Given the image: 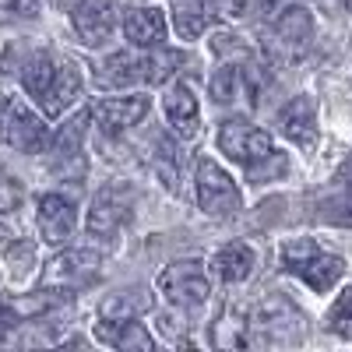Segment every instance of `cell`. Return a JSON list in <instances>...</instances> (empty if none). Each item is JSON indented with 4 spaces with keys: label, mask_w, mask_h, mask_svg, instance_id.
<instances>
[{
    "label": "cell",
    "mask_w": 352,
    "mask_h": 352,
    "mask_svg": "<svg viewBox=\"0 0 352 352\" xmlns=\"http://www.w3.org/2000/svg\"><path fill=\"white\" fill-rule=\"evenodd\" d=\"M282 268L289 275L303 278L314 292H328L342 275H345V261L320 250L310 236H300V240H289L282 247Z\"/></svg>",
    "instance_id": "obj_1"
},
{
    "label": "cell",
    "mask_w": 352,
    "mask_h": 352,
    "mask_svg": "<svg viewBox=\"0 0 352 352\" xmlns=\"http://www.w3.org/2000/svg\"><path fill=\"white\" fill-rule=\"evenodd\" d=\"M184 64L180 53L159 50L155 53H113L109 60L102 64V81L106 85H162L176 67Z\"/></svg>",
    "instance_id": "obj_2"
},
{
    "label": "cell",
    "mask_w": 352,
    "mask_h": 352,
    "mask_svg": "<svg viewBox=\"0 0 352 352\" xmlns=\"http://www.w3.org/2000/svg\"><path fill=\"white\" fill-rule=\"evenodd\" d=\"M197 204H201L204 215L219 219V222L240 215V208H243L236 180H232V176L208 155L197 159Z\"/></svg>",
    "instance_id": "obj_3"
},
{
    "label": "cell",
    "mask_w": 352,
    "mask_h": 352,
    "mask_svg": "<svg viewBox=\"0 0 352 352\" xmlns=\"http://www.w3.org/2000/svg\"><path fill=\"white\" fill-rule=\"evenodd\" d=\"M88 116H92V109H88V113H74L71 124H64L60 131H56L53 141H50V148L43 152V155H46V169L56 176V180H71V184L85 180L88 159H85L81 141H85Z\"/></svg>",
    "instance_id": "obj_4"
},
{
    "label": "cell",
    "mask_w": 352,
    "mask_h": 352,
    "mask_svg": "<svg viewBox=\"0 0 352 352\" xmlns=\"http://www.w3.org/2000/svg\"><path fill=\"white\" fill-rule=\"evenodd\" d=\"M102 275V254L96 250H60L53 261L43 264V278L39 285L50 292H78L85 285H92Z\"/></svg>",
    "instance_id": "obj_5"
},
{
    "label": "cell",
    "mask_w": 352,
    "mask_h": 352,
    "mask_svg": "<svg viewBox=\"0 0 352 352\" xmlns=\"http://www.w3.org/2000/svg\"><path fill=\"white\" fill-rule=\"evenodd\" d=\"M159 292L176 307V310H197L208 303L212 296V282L201 261H176L159 275Z\"/></svg>",
    "instance_id": "obj_6"
},
{
    "label": "cell",
    "mask_w": 352,
    "mask_h": 352,
    "mask_svg": "<svg viewBox=\"0 0 352 352\" xmlns=\"http://www.w3.org/2000/svg\"><path fill=\"white\" fill-rule=\"evenodd\" d=\"M219 152L229 155L232 162H240L243 173H247L257 162H264L268 155H275L278 148H272L268 131L254 127L247 116H229V120L219 127Z\"/></svg>",
    "instance_id": "obj_7"
},
{
    "label": "cell",
    "mask_w": 352,
    "mask_h": 352,
    "mask_svg": "<svg viewBox=\"0 0 352 352\" xmlns=\"http://www.w3.org/2000/svg\"><path fill=\"white\" fill-rule=\"evenodd\" d=\"M134 204H138L134 187H127V184H109V187H102V190L92 197V208H88L85 229L92 232V236H113V232L120 229L124 222H131Z\"/></svg>",
    "instance_id": "obj_8"
},
{
    "label": "cell",
    "mask_w": 352,
    "mask_h": 352,
    "mask_svg": "<svg viewBox=\"0 0 352 352\" xmlns=\"http://www.w3.org/2000/svg\"><path fill=\"white\" fill-rule=\"evenodd\" d=\"M0 138H4L11 148L32 155V152H43V148H46L50 131H46V124H43V116H36L25 102L8 99L4 116H0Z\"/></svg>",
    "instance_id": "obj_9"
},
{
    "label": "cell",
    "mask_w": 352,
    "mask_h": 352,
    "mask_svg": "<svg viewBox=\"0 0 352 352\" xmlns=\"http://www.w3.org/2000/svg\"><path fill=\"white\" fill-rule=\"evenodd\" d=\"M148 96H124V99H102L92 106V120L99 124V131L106 138H116L124 134L127 127L141 124L144 113H148Z\"/></svg>",
    "instance_id": "obj_10"
},
{
    "label": "cell",
    "mask_w": 352,
    "mask_h": 352,
    "mask_svg": "<svg viewBox=\"0 0 352 352\" xmlns=\"http://www.w3.org/2000/svg\"><path fill=\"white\" fill-rule=\"evenodd\" d=\"M74 226H78V208H74L71 197H64V194H43L39 197V232H43V243L64 247L71 240Z\"/></svg>",
    "instance_id": "obj_11"
},
{
    "label": "cell",
    "mask_w": 352,
    "mask_h": 352,
    "mask_svg": "<svg viewBox=\"0 0 352 352\" xmlns=\"http://www.w3.org/2000/svg\"><path fill=\"white\" fill-rule=\"evenodd\" d=\"M81 67L74 60H67V56H56V64H53V74H50V85H46V92L39 99L43 113L46 116H60L78 96H81Z\"/></svg>",
    "instance_id": "obj_12"
},
{
    "label": "cell",
    "mask_w": 352,
    "mask_h": 352,
    "mask_svg": "<svg viewBox=\"0 0 352 352\" xmlns=\"http://www.w3.org/2000/svg\"><path fill=\"white\" fill-rule=\"evenodd\" d=\"M71 25H74L81 43L102 46L116 28V11H113L109 0H81V4L71 11Z\"/></svg>",
    "instance_id": "obj_13"
},
{
    "label": "cell",
    "mask_w": 352,
    "mask_h": 352,
    "mask_svg": "<svg viewBox=\"0 0 352 352\" xmlns=\"http://www.w3.org/2000/svg\"><path fill=\"white\" fill-rule=\"evenodd\" d=\"M208 92H212V99H215L219 106L240 102V99H247V102L254 106L257 96H261V88H257V74H254L250 67L222 64V67L212 74V81H208Z\"/></svg>",
    "instance_id": "obj_14"
},
{
    "label": "cell",
    "mask_w": 352,
    "mask_h": 352,
    "mask_svg": "<svg viewBox=\"0 0 352 352\" xmlns=\"http://www.w3.org/2000/svg\"><path fill=\"white\" fill-rule=\"evenodd\" d=\"M96 338L120 352H152L155 349V338L148 335L144 324H138V317H99Z\"/></svg>",
    "instance_id": "obj_15"
},
{
    "label": "cell",
    "mask_w": 352,
    "mask_h": 352,
    "mask_svg": "<svg viewBox=\"0 0 352 352\" xmlns=\"http://www.w3.org/2000/svg\"><path fill=\"white\" fill-rule=\"evenodd\" d=\"M300 314H292L289 303L282 300H268V303H261L254 320H250V328L261 331L264 342H296L300 338Z\"/></svg>",
    "instance_id": "obj_16"
},
{
    "label": "cell",
    "mask_w": 352,
    "mask_h": 352,
    "mask_svg": "<svg viewBox=\"0 0 352 352\" xmlns=\"http://www.w3.org/2000/svg\"><path fill=\"white\" fill-rule=\"evenodd\" d=\"M275 127H278L282 138L303 144V148L317 144V106H314V99L310 96H300V99H292L289 106H282Z\"/></svg>",
    "instance_id": "obj_17"
},
{
    "label": "cell",
    "mask_w": 352,
    "mask_h": 352,
    "mask_svg": "<svg viewBox=\"0 0 352 352\" xmlns=\"http://www.w3.org/2000/svg\"><path fill=\"white\" fill-rule=\"evenodd\" d=\"M124 36L138 50H155L166 39V14L159 8H134L124 14Z\"/></svg>",
    "instance_id": "obj_18"
},
{
    "label": "cell",
    "mask_w": 352,
    "mask_h": 352,
    "mask_svg": "<svg viewBox=\"0 0 352 352\" xmlns=\"http://www.w3.org/2000/svg\"><path fill=\"white\" fill-rule=\"evenodd\" d=\"M162 102H166V116H169V124L176 127V134L194 138V134H197L201 113H197V99H194L190 88H187L184 81H180V85H173Z\"/></svg>",
    "instance_id": "obj_19"
},
{
    "label": "cell",
    "mask_w": 352,
    "mask_h": 352,
    "mask_svg": "<svg viewBox=\"0 0 352 352\" xmlns=\"http://www.w3.org/2000/svg\"><path fill=\"white\" fill-rule=\"evenodd\" d=\"M275 36L285 46H307L314 39V14L303 4H289L275 14Z\"/></svg>",
    "instance_id": "obj_20"
},
{
    "label": "cell",
    "mask_w": 352,
    "mask_h": 352,
    "mask_svg": "<svg viewBox=\"0 0 352 352\" xmlns=\"http://www.w3.org/2000/svg\"><path fill=\"white\" fill-rule=\"evenodd\" d=\"M212 272H215L222 282H229V285L250 278V272H254V250H250L247 243H229V247H222V250L212 257Z\"/></svg>",
    "instance_id": "obj_21"
},
{
    "label": "cell",
    "mask_w": 352,
    "mask_h": 352,
    "mask_svg": "<svg viewBox=\"0 0 352 352\" xmlns=\"http://www.w3.org/2000/svg\"><path fill=\"white\" fill-rule=\"evenodd\" d=\"M208 18H212L208 0H173V21H176V32H180V39H197V36H204Z\"/></svg>",
    "instance_id": "obj_22"
},
{
    "label": "cell",
    "mask_w": 352,
    "mask_h": 352,
    "mask_svg": "<svg viewBox=\"0 0 352 352\" xmlns=\"http://www.w3.org/2000/svg\"><path fill=\"white\" fill-rule=\"evenodd\" d=\"M144 310H152V300L144 296V289H131V292L124 289L102 300L99 317H141Z\"/></svg>",
    "instance_id": "obj_23"
},
{
    "label": "cell",
    "mask_w": 352,
    "mask_h": 352,
    "mask_svg": "<svg viewBox=\"0 0 352 352\" xmlns=\"http://www.w3.org/2000/svg\"><path fill=\"white\" fill-rule=\"evenodd\" d=\"M328 328H331L335 335H342V338L352 342V289H345L342 296L335 300V307H331V314H328Z\"/></svg>",
    "instance_id": "obj_24"
},
{
    "label": "cell",
    "mask_w": 352,
    "mask_h": 352,
    "mask_svg": "<svg viewBox=\"0 0 352 352\" xmlns=\"http://www.w3.org/2000/svg\"><path fill=\"white\" fill-rule=\"evenodd\" d=\"M21 201H25V187L18 176H11L8 169H0V215H11L21 208Z\"/></svg>",
    "instance_id": "obj_25"
},
{
    "label": "cell",
    "mask_w": 352,
    "mask_h": 352,
    "mask_svg": "<svg viewBox=\"0 0 352 352\" xmlns=\"http://www.w3.org/2000/svg\"><path fill=\"white\" fill-rule=\"evenodd\" d=\"M285 169H289L285 155L275 152V155H268L264 162H257L254 169H247V180H250V184H268V180H275V176H282Z\"/></svg>",
    "instance_id": "obj_26"
},
{
    "label": "cell",
    "mask_w": 352,
    "mask_h": 352,
    "mask_svg": "<svg viewBox=\"0 0 352 352\" xmlns=\"http://www.w3.org/2000/svg\"><path fill=\"white\" fill-rule=\"evenodd\" d=\"M155 166H159V173H162V180L173 187V184H176V144H173L169 138H159V141H155Z\"/></svg>",
    "instance_id": "obj_27"
},
{
    "label": "cell",
    "mask_w": 352,
    "mask_h": 352,
    "mask_svg": "<svg viewBox=\"0 0 352 352\" xmlns=\"http://www.w3.org/2000/svg\"><path fill=\"white\" fill-rule=\"evenodd\" d=\"M39 11V0H0V25L18 21V18H32Z\"/></svg>",
    "instance_id": "obj_28"
},
{
    "label": "cell",
    "mask_w": 352,
    "mask_h": 352,
    "mask_svg": "<svg viewBox=\"0 0 352 352\" xmlns=\"http://www.w3.org/2000/svg\"><path fill=\"white\" fill-rule=\"evenodd\" d=\"M208 8H212V18H240L247 0H208Z\"/></svg>",
    "instance_id": "obj_29"
},
{
    "label": "cell",
    "mask_w": 352,
    "mask_h": 352,
    "mask_svg": "<svg viewBox=\"0 0 352 352\" xmlns=\"http://www.w3.org/2000/svg\"><path fill=\"white\" fill-rule=\"evenodd\" d=\"M18 324H25V317L18 314V307L4 303V307H0V331H14Z\"/></svg>",
    "instance_id": "obj_30"
},
{
    "label": "cell",
    "mask_w": 352,
    "mask_h": 352,
    "mask_svg": "<svg viewBox=\"0 0 352 352\" xmlns=\"http://www.w3.org/2000/svg\"><path fill=\"white\" fill-rule=\"evenodd\" d=\"M335 222H342V226H352V201H345L342 208H338V215H331Z\"/></svg>",
    "instance_id": "obj_31"
},
{
    "label": "cell",
    "mask_w": 352,
    "mask_h": 352,
    "mask_svg": "<svg viewBox=\"0 0 352 352\" xmlns=\"http://www.w3.org/2000/svg\"><path fill=\"white\" fill-rule=\"evenodd\" d=\"M53 4H56V8H60V11H74V8L81 4V0H53Z\"/></svg>",
    "instance_id": "obj_32"
},
{
    "label": "cell",
    "mask_w": 352,
    "mask_h": 352,
    "mask_svg": "<svg viewBox=\"0 0 352 352\" xmlns=\"http://www.w3.org/2000/svg\"><path fill=\"white\" fill-rule=\"evenodd\" d=\"M0 240H11V232H8V226H0Z\"/></svg>",
    "instance_id": "obj_33"
},
{
    "label": "cell",
    "mask_w": 352,
    "mask_h": 352,
    "mask_svg": "<svg viewBox=\"0 0 352 352\" xmlns=\"http://www.w3.org/2000/svg\"><path fill=\"white\" fill-rule=\"evenodd\" d=\"M4 106H8V99H4V96H0V116H4Z\"/></svg>",
    "instance_id": "obj_34"
}]
</instances>
